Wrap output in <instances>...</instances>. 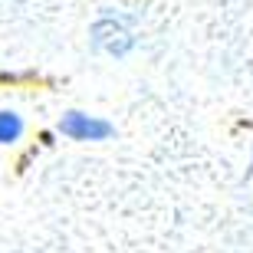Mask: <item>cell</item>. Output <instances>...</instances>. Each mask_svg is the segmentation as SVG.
<instances>
[{
    "label": "cell",
    "mask_w": 253,
    "mask_h": 253,
    "mask_svg": "<svg viewBox=\"0 0 253 253\" xmlns=\"http://www.w3.org/2000/svg\"><path fill=\"white\" fill-rule=\"evenodd\" d=\"M92 46L99 53H109V56H125L135 46L131 20L122 17V13H105V17H99L95 27H92Z\"/></svg>",
    "instance_id": "cell-1"
},
{
    "label": "cell",
    "mask_w": 253,
    "mask_h": 253,
    "mask_svg": "<svg viewBox=\"0 0 253 253\" xmlns=\"http://www.w3.org/2000/svg\"><path fill=\"white\" fill-rule=\"evenodd\" d=\"M23 135V119L17 112H0V145H13Z\"/></svg>",
    "instance_id": "cell-3"
},
{
    "label": "cell",
    "mask_w": 253,
    "mask_h": 253,
    "mask_svg": "<svg viewBox=\"0 0 253 253\" xmlns=\"http://www.w3.org/2000/svg\"><path fill=\"white\" fill-rule=\"evenodd\" d=\"M59 131L73 141H102V138H109L115 128L109 122H102V119H95V115L66 112L63 119H59Z\"/></svg>",
    "instance_id": "cell-2"
}]
</instances>
